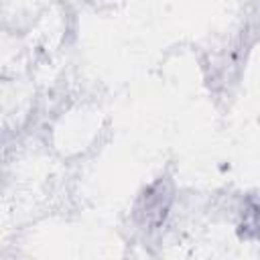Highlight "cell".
Wrapping results in <instances>:
<instances>
[{"label": "cell", "instance_id": "cell-1", "mask_svg": "<svg viewBox=\"0 0 260 260\" xmlns=\"http://www.w3.org/2000/svg\"><path fill=\"white\" fill-rule=\"evenodd\" d=\"M173 201H175L173 179L158 177L148 187H144L142 193L138 195V199L134 203V219L142 228L154 230L167 219Z\"/></svg>", "mask_w": 260, "mask_h": 260}, {"label": "cell", "instance_id": "cell-2", "mask_svg": "<svg viewBox=\"0 0 260 260\" xmlns=\"http://www.w3.org/2000/svg\"><path fill=\"white\" fill-rule=\"evenodd\" d=\"M240 228L244 230V236H248L250 230H256L258 232V228H260V211H258V205H252V207H246L244 209Z\"/></svg>", "mask_w": 260, "mask_h": 260}]
</instances>
